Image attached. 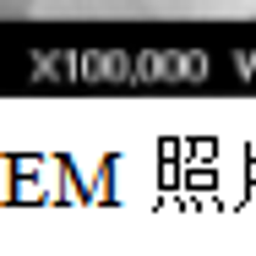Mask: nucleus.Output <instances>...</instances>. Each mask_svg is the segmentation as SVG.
I'll return each instance as SVG.
<instances>
[{"instance_id":"1","label":"nucleus","mask_w":256,"mask_h":256,"mask_svg":"<svg viewBox=\"0 0 256 256\" xmlns=\"http://www.w3.org/2000/svg\"><path fill=\"white\" fill-rule=\"evenodd\" d=\"M28 16L44 22H131L148 16L142 0H28Z\"/></svg>"},{"instance_id":"2","label":"nucleus","mask_w":256,"mask_h":256,"mask_svg":"<svg viewBox=\"0 0 256 256\" xmlns=\"http://www.w3.org/2000/svg\"><path fill=\"white\" fill-rule=\"evenodd\" d=\"M142 11L169 22H246L256 16V0H142Z\"/></svg>"},{"instance_id":"3","label":"nucleus","mask_w":256,"mask_h":256,"mask_svg":"<svg viewBox=\"0 0 256 256\" xmlns=\"http://www.w3.org/2000/svg\"><path fill=\"white\" fill-rule=\"evenodd\" d=\"M0 16H28V0H0Z\"/></svg>"}]
</instances>
